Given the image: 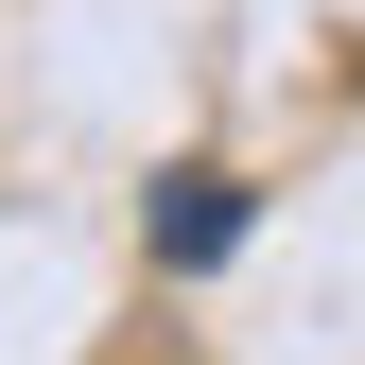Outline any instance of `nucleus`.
<instances>
[{"label": "nucleus", "instance_id": "1", "mask_svg": "<svg viewBox=\"0 0 365 365\" xmlns=\"http://www.w3.org/2000/svg\"><path fill=\"white\" fill-rule=\"evenodd\" d=\"M244 244V174H157V261H226Z\"/></svg>", "mask_w": 365, "mask_h": 365}]
</instances>
